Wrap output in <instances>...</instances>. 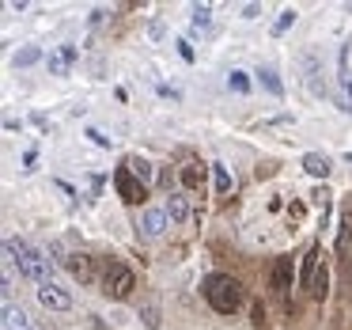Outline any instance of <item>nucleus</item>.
I'll list each match as a JSON object with an SVG mask.
<instances>
[{"instance_id":"nucleus-1","label":"nucleus","mask_w":352,"mask_h":330,"mask_svg":"<svg viewBox=\"0 0 352 330\" xmlns=\"http://www.w3.org/2000/svg\"><path fill=\"white\" fill-rule=\"evenodd\" d=\"M4 251H8L12 266H19V274L31 277L34 285H46L50 281V258L38 251V247H31L27 239H8Z\"/></svg>"},{"instance_id":"nucleus-2","label":"nucleus","mask_w":352,"mask_h":330,"mask_svg":"<svg viewBox=\"0 0 352 330\" xmlns=\"http://www.w3.org/2000/svg\"><path fill=\"white\" fill-rule=\"evenodd\" d=\"M201 292H205V300L220 315L239 311V304H243V289H239V281L231 274H208L205 281H201Z\"/></svg>"},{"instance_id":"nucleus-3","label":"nucleus","mask_w":352,"mask_h":330,"mask_svg":"<svg viewBox=\"0 0 352 330\" xmlns=\"http://www.w3.org/2000/svg\"><path fill=\"white\" fill-rule=\"evenodd\" d=\"M133 285H137V277H133L129 266H122V262H102V292H107L110 300H125L133 292Z\"/></svg>"},{"instance_id":"nucleus-4","label":"nucleus","mask_w":352,"mask_h":330,"mask_svg":"<svg viewBox=\"0 0 352 330\" xmlns=\"http://www.w3.org/2000/svg\"><path fill=\"white\" fill-rule=\"evenodd\" d=\"M34 296H38V304L46 307V311H72L69 289H61V285H54V281L38 285V289H34Z\"/></svg>"},{"instance_id":"nucleus-5","label":"nucleus","mask_w":352,"mask_h":330,"mask_svg":"<svg viewBox=\"0 0 352 330\" xmlns=\"http://www.w3.org/2000/svg\"><path fill=\"white\" fill-rule=\"evenodd\" d=\"M114 186H118V194H122L125 201H144V183H140V178H133L129 167H118Z\"/></svg>"},{"instance_id":"nucleus-6","label":"nucleus","mask_w":352,"mask_h":330,"mask_svg":"<svg viewBox=\"0 0 352 330\" xmlns=\"http://www.w3.org/2000/svg\"><path fill=\"white\" fill-rule=\"evenodd\" d=\"M167 224H170V216H167V209H144V216H140V228H144V236H163L167 231Z\"/></svg>"},{"instance_id":"nucleus-7","label":"nucleus","mask_w":352,"mask_h":330,"mask_svg":"<svg viewBox=\"0 0 352 330\" xmlns=\"http://www.w3.org/2000/svg\"><path fill=\"white\" fill-rule=\"evenodd\" d=\"M292 281H296L292 258H276V266H273V289L280 292V296H288V292H292Z\"/></svg>"},{"instance_id":"nucleus-8","label":"nucleus","mask_w":352,"mask_h":330,"mask_svg":"<svg viewBox=\"0 0 352 330\" xmlns=\"http://www.w3.org/2000/svg\"><path fill=\"white\" fill-rule=\"evenodd\" d=\"M65 266H69V274L76 277L80 285H87L91 281V254H65Z\"/></svg>"},{"instance_id":"nucleus-9","label":"nucleus","mask_w":352,"mask_h":330,"mask_svg":"<svg viewBox=\"0 0 352 330\" xmlns=\"http://www.w3.org/2000/svg\"><path fill=\"white\" fill-rule=\"evenodd\" d=\"M167 216H170V224H186L193 216L190 198H186V194H170L167 198Z\"/></svg>"},{"instance_id":"nucleus-10","label":"nucleus","mask_w":352,"mask_h":330,"mask_svg":"<svg viewBox=\"0 0 352 330\" xmlns=\"http://www.w3.org/2000/svg\"><path fill=\"white\" fill-rule=\"evenodd\" d=\"M72 61H76V50H72V46H61V50H54V54L46 57V65H50V72H54V76H65Z\"/></svg>"},{"instance_id":"nucleus-11","label":"nucleus","mask_w":352,"mask_h":330,"mask_svg":"<svg viewBox=\"0 0 352 330\" xmlns=\"http://www.w3.org/2000/svg\"><path fill=\"white\" fill-rule=\"evenodd\" d=\"M254 76H258V84L265 87L269 95H276V99L284 95V84H280V76H276V69H273V65H261V69L254 72Z\"/></svg>"},{"instance_id":"nucleus-12","label":"nucleus","mask_w":352,"mask_h":330,"mask_svg":"<svg viewBox=\"0 0 352 330\" xmlns=\"http://www.w3.org/2000/svg\"><path fill=\"white\" fill-rule=\"evenodd\" d=\"M303 171L311 178H326L329 175V160H326V156H318V152H307L303 156Z\"/></svg>"},{"instance_id":"nucleus-13","label":"nucleus","mask_w":352,"mask_h":330,"mask_svg":"<svg viewBox=\"0 0 352 330\" xmlns=\"http://www.w3.org/2000/svg\"><path fill=\"white\" fill-rule=\"evenodd\" d=\"M307 292H311L314 300H322V296L329 292V269H326V262H318V269H314V277H311V289H307Z\"/></svg>"},{"instance_id":"nucleus-14","label":"nucleus","mask_w":352,"mask_h":330,"mask_svg":"<svg viewBox=\"0 0 352 330\" xmlns=\"http://www.w3.org/2000/svg\"><path fill=\"white\" fill-rule=\"evenodd\" d=\"M318 258H322V251H318V247H311V251H307V258H303V274H299L303 289H311V277H314V269H318Z\"/></svg>"},{"instance_id":"nucleus-15","label":"nucleus","mask_w":352,"mask_h":330,"mask_svg":"<svg viewBox=\"0 0 352 330\" xmlns=\"http://www.w3.org/2000/svg\"><path fill=\"white\" fill-rule=\"evenodd\" d=\"M140 319H144V327L148 330H160V304H155V300H144V304H140Z\"/></svg>"},{"instance_id":"nucleus-16","label":"nucleus","mask_w":352,"mask_h":330,"mask_svg":"<svg viewBox=\"0 0 352 330\" xmlns=\"http://www.w3.org/2000/svg\"><path fill=\"white\" fill-rule=\"evenodd\" d=\"M212 183H216V194H228L235 186V178H231V171L223 163H212Z\"/></svg>"},{"instance_id":"nucleus-17","label":"nucleus","mask_w":352,"mask_h":330,"mask_svg":"<svg viewBox=\"0 0 352 330\" xmlns=\"http://www.w3.org/2000/svg\"><path fill=\"white\" fill-rule=\"evenodd\" d=\"M125 167H129L133 171V178H140V183H152V163H148V160H140V156H133V160L129 163H125Z\"/></svg>"},{"instance_id":"nucleus-18","label":"nucleus","mask_w":352,"mask_h":330,"mask_svg":"<svg viewBox=\"0 0 352 330\" xmlns=\"http://www.w3.org/2000/svg\"><path fill=\"white\" fill-rule=\"evenodd\" d=\"M228 87H231L235 95H246V92H250V76H246L243 69H231V72H228Z\"/></svg>"},{"instance_id":"nucleus-19","label":"nucleus","mask_w":352,"mask_h":330,"mask_svg":"<svg viewBox=\"0 0 352 330\" xmlns=\"http://www.w3.org/2000/svg\"><path fill=\"white\" fill-rule=\"evenodd\" d=\"M190 19H193V27H208L212 23V4H193Z\"/></svg>"},{"instance_id":"nucleus-20","label":"nucleus","mask_w":352,"mask_h":330,"mask_svg":"<svg viewBox=\"0 0 352 330\" xmlns=\"http://www.w3.org/2000/svg\"><path fill=\"white\" fill-rule=\"evenodd\" d=\"M292 23H296V8L280 12V19H276V23H273V34H284V31H288Z\"/></svg>"},{"instance_id":"nucleus-21","label":"nucleus","mask_w":352,"mask_h":330,"mask_svg":"<svg viewBox=\"0 0 352 330\" xmlns=\"http://www.w3.org/2000/svg\"><path fill=\"white\" fill-rule=\"evenodd\" d=\"M182 183H186V186H201V171H197V163H186V167H182Z\"/></svg>"},{"instance_id":"nucleus-22","label":"nucleus","mask_w":352,"mask_h":330,"mask_svg":"<svg viewBox=\"0 0 352 330\" xmlns=\"http://www.w3.org/2000/svg\"><path fill=\"white\" fill-rule=\"evenodd\" d=\"M38 57H42V54H38L34 46H31V50H19V54H16V65H23V69H27V65H34Z\"/></svg>"},{"instance_id":"nucleus-23","label":"nucleus","mask_w":352,"mask_h":330,"mask_svg":"<svg viewBox=\"0 0 352 330\" xmlns=\"http://www.w3.org/2000/svg\"><path fill=\"white\" fill-rule=\"evenodd\" d=\"M87 137H91V141H95V145H99V148H110V137H102V133L95 130V125H87Z\"/></svg>"},{"instance_id":"nucleus-24","label":"nucleus","mask_w":352,"mask_h":330,"mask_svg":"<svg viewBox=\"0 0 352 330\" xmlns=\"http://www.w3.org/2000/svg\"><path fill=\"white\" fill-rule=\"evenodd\" d=\"M341 84H344V95L352 99V72L349 69H341Z\"/></svg>"},{"instance_id":"nucleus-25","label":"nucleus","mask_w":352,"mask_h":330,"mask_svg":"<svg viewBox=\"0 0 352 330\" xmlns=\"http://www.w3.org/2000/svg\"><path fill=\"white\" fill-rule=\"evenodd\" d=\"M178 54H182V57H186V61H193V50H190V42H186V39H182V42H178Z\"/></svg>"},{"instance_id":"nucleus-26","label":"nucleus","mask_w":352,"mask_h":330,"mask_svg":"<svg viewBox=\"0 0 352 330\" xmlns=\"http://www.w3.org/2000/svg\"><path fill=\"white\" fill-rule=\"evenodd\" d=\"M258 12H261L258 4H246V8H243V19H258Z\"/></svg>"}]
</instances>
